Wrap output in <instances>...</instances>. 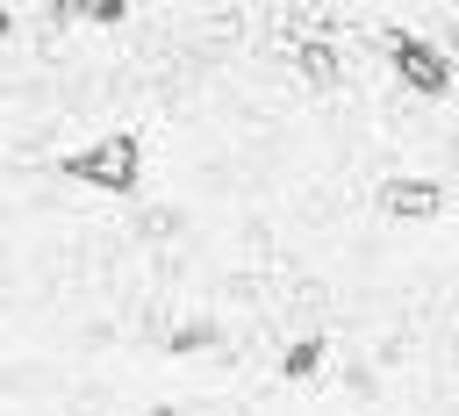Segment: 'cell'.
Wrapping results in <instances>:
<instances>
[{"label": "cell", "instance_id": "1", "mask_svg": "<svg viewBox=\"0 0 459 416\" xmlns=\"http://www.w3.org/2000/svg\"><path fill=\"white\" fill-rule=\"evenodd\" d=\"M43 165H50L57 179H72V186L136 194V186H143V129H100L93 143H57Z\"/></svg>", "mask_w": 459, "mask_h": 416}, {"label": "cell", "instance_id": "2", "mask_svg": "<svg viewBox=\"0 0 459 416\" xmlns=\"http://www.w3.org/2000/svg\"><path fill=\"white\" fill-rule=\"evenodd\" d=\"M380 50H387V65H394V79H402V93H416V100H445L452 86H459V57L445 50V43H423L416 29H380Z\"/></svg>", "mask_w": 459, "mask_h": 416}, {"label": "cell", "instance_id": "3", "mask_svg": "<svg viewBox=\"0 0 459 416\" xmlns=\"http://www.w3.org/2000/svg\"><path fill=\"white\" fill-rule=\"evenodd\" d=\"M373 208L387 215V222H430V215H445V186L437 179H423V172H387V179H373Z\"/></svg>", "mask_w": 459, "mask_h": 416}, {"label": "cell", "instance_id": "4", "mask_svg": "<svg viewBox=\"0 0 459 416\" xmlns=\"http://www.w3.org/2000/svg\"><path fill=\"white\" fill-rule=\"evenodd\" d=\"M273 373H280V380H323V373H330V337H323V330L287 337L280 359H273Z\"/></svg>", "mask_w": 459, "mask_h": 416}, {"label": "cell", "instance_id": "5", "mask_svg": "<svg viewBox=\"0 0 459 416\" xmlns=\"http://www.w3.org/2000/svg\"><path fill=\"white\" fill-rule=\"evenodd\" d=\"M22 36V7H0V43H14Z\"/></svg>", "mask_w": 459, "mask_h": 416}]
</instances>
